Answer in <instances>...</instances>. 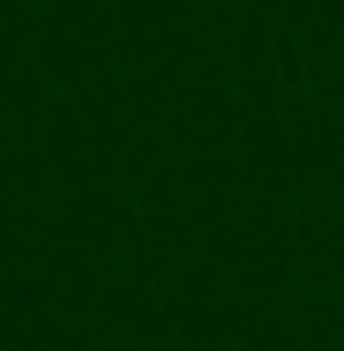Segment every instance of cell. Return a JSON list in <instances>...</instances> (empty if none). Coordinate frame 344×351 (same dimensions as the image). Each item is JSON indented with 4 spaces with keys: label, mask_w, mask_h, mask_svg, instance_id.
I'll use <instances>...</instances> for the list:
<instances>
[]
</instances>
